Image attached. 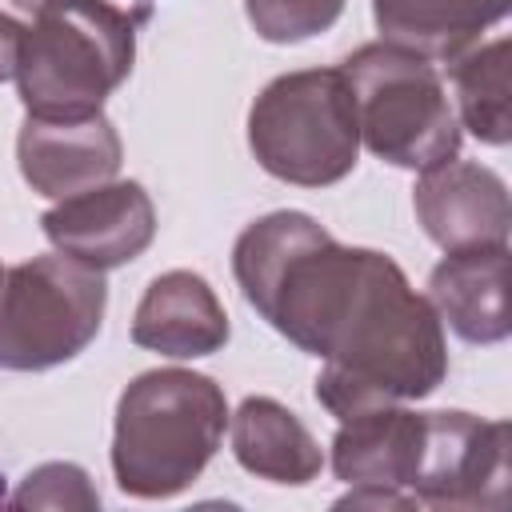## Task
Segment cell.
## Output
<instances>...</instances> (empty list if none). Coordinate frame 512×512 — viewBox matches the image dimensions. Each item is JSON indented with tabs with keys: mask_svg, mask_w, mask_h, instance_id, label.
Listing matches in <instances>:
<instances>
[{
	"mask_svg": "<svg viewBox=\"0 0 512 512\" xmlns=\"http://www.w3.org/2000/svg\"><path fill=\"white\" fill-rule=\"evenodd\" d=\"M20 40H24V24L0 12V84L8 76H16V56H20Z\"/></svg>",
	"mask_w": 512,
	"mask_h": 512,
	"instance_id": "20",
	"label": "cell"
},
{
	"mask_svg": "<svg viewBox=\"0 0 512 512\" xmlns=\"http://www.w3.org/2000/svg\"><path fill=\"white\" fill-rule=\"evenodd\" d=\"M232 452L244 472L272 484H308L324 468L316 436L272 396H248L232 416Z\"/></svg>",
	"mask_w": 512,
	"mask_h": 512,
	"instance_id": "15",
	"label": "cell"
},
{
	"mask_svg": "<svg viewBox=\"0 0 512 512\" xmlns=\"http://www.w3.org/2000/svg\"><path fill=\"white\" fill-rule=\"evenodd\" d=\"M416 216L424 232L444 252H476L508 244L512 228V204L504 180L472 160H444L424 168V176L412 188Z\"/></svg>",
	"mask_w": 512,
	"mask_h": 512,
	"instance_id": "9",
	"label": "cell"
},
{
	"mask_svg": "<svg viewBox=\"0 0 512 512\" xmlns=\"http://www.w3.org/2000/svg\"><path fill=\"white\" fill-rule=\"evenodd\" d=\"M340 72L348 76L356 128L372 156L424 172L460 152V120L432 60L380 40L356 48Z\"/></svg>",
	"mask_w": 512,
	"mask_h": 512,
	"instance_id": "5",
	"label": "cell"
},
{
	"mask_svg": "<svg viewBox=\"0 0 512 512\" xmlns=\"http://www.w3.org/2000/svg\"><path fill=\"white\" fill-rule=\"evenodd\" d=\"M4 500H8V496H4V476H0V504H4Z\"/></svg>",
	"mask_w": 512,
	"mask_h": 512,
	"instance_id": "22",
	"label": "cell"
},
{
	"mask_svg": "<svg viewBox=\"0 0 512 512\" xmlns=\"http://www.w3.org/2000/svg\"><path fill=\"white\" fill-rule=\"evenodd\" d=\"M228 424L224 388L188 368L140 372L116 404L112 472L120 492L164 500L184 492L216 456Z\"/></svg>",
	"mask_w": 512,
	"mask_h": 512,
	"instance_id": "3",
	"label": "cell"
},
{
	"mask_svg": "<svg viewBox=\"0 0 512 512\" xmlns=\"http://www.w3.org/2000/svg\"><path fill=\"white\" fill-rule=\"evenodd\" d=\"M12 508H100V496L84 468L76 464H40L24 476Z\"/></svg>",
	"mask_w": 512,
	"mask_h": 512,
	"instance_id": "18",
	"label": "cell"
},
{
	"mask_svg": "<svg viewBox=\"0 0 512 512\" xmlns=\"http://www.w3.org/2000/svg\"><path fill=\"white\" fill-rule=\"evenodd\" d=\"M408 492L416 504L432 508H504L508 424L472 412H424L420 460Z\"/></svg>",
	"mask_w": 512,
	"mask_h": 512,
	"instance_id": "7",
	"label": "cell"
},
{
	"mask_svg": "<svg viewBox=\"0 0 512 512\" xmlns=\"http://www.w3.org/2000/svg\"><path fill=\"white\" fill-rule=\"evenodd\" d=\"M16 160H20V176L32 184V192H40L48 200H68L76 192L108 184L120 172L124 144L104 112L88 116V120L28 116L16 136Z\"/></svg>",
	"mask_w": 512,
	"mask_h": 512,
	"instance_id": "10",
	"label": "cell"
},
{
	"mask_svg": "<svg viewBox=\"0 0 512 512\" xmlns=\"http://www.w3.org/2000/svg\"><path fill=\"white\" fill-rule=\"evenodd\" d=\"M44 236L56 252L108 272L136 260L156 236V208L144 184L136 180H108L68 200H56L40 216Z\"/></svg>",
	"mask_w": 512,
	"mask_h": 512,
	"instance_id": "8",
	"label": "cell"
},
{
	"mask_svg": "<svg viewBox=\"0 0 512 512\" xmlns=\"http://www.w3.org/2000/svg\"><path fill=\"white\" fill-rule=\"evenodd\" d=\"M420 436L424 412H408L396 404L340 420V432L332 440V472L344 484H388L408 492L420 460Z\"/></svg>",
	"mask_w": 512,
	"mask_h": 512,
	"instance_id": "13",
	"label": "cell"
},
{
	"mask_svg": "<svg viewBox=\"0 0 512 512\" xmlns=\"http://www.w3.org/2000/svg\"><path fill=\"white\" fill-rule=\"evenodd\" d=\"M428 304L468 344H500L508 320V244L448 252L428 276Z\"/></svg>",
	"mask_w": 512,
	"mask_h": 512,
	"instance_id": "12",
	"label": "cell"
},
{
	"mask_svg": "<svg viewBox=\"0 0 512 512\" xmlns=\"http://www.w3.org/2000/svg\"><path fill=\"white\" fill-rule=\"evenodd\" d=\"M0 272H4V268H0Z\"/></svg>",
	"mask_w": 512,
	"mask_h": 512,
	"instance_id": "23",
	"label": "cell"
},
{
	"mask_svg": "<svg viewBox=\"0 0 512 512\" xmlns=\"http://www.w3.org/2000/svg\"><path fill=\"white\" fill-rule=\"evenodd\" d=\"M372 16L384 44L448 64L508 16V0H372Z\"/></svg>",
	"mask_w": 512,
	"mask_h": 512,
	"instance_id": "14",
	"label": "cell"
},
{
	"mask_svg": "<svg viewBox=\"0 0 512 512\" xmlns=\"http://www.w3.org/2000/svg\"><path fill=\"white\" fill-rule=\"evenodd\" d=\"M148 8L124 12L108 0H44L24 28L16 88L36 120H88L128 80L136 28Z\"/></svg>",
	"mask_w": 512,
	"mask_h": 512,
	"instance_id": "2",
	"label": "cell"
},
{
	"mask_svg": "<svg viewBox=\"0 0 512 512\" xmlns=\"http://www.w3.org/2000/svg\"><path fill=\"white\" fill-rule=\"evenodd\" d=\"M248 148L284 184L328 188L344 180L360 156L348 76L340 68L276 76L248 112Z\"/></svg>",
	"mask_w": 512,
	"mask_h": 512,
	"instance_id": "4",
	"label": "cell"
},
{
	"mask_svg": "<svg viewBox=\"0 0 512 512\" xmlns=\"http://www.w3.org/2000/svg\"><path fill=\"white\" fill-rule=\"evenodd\" d=\"M132 340L172 360L212 356L228 344V312L204 276L176 268L148 284L132 316Z\"/></svg>",
	"mask_w": 512,
	"mask_h": 512,
	"instance_id": "11",
	"label": "cell"
},
{
	"mask_svg": "<svg viewBox=\"0 0 512 512\" xmlns=\"http://www.w3.org/2000/svg\"><path fill=\"white\" fill-rule=\"evenodd\" d=\"M104 272L72 256H32L0 272V368L44 372L80 356L104 324Z\"/></svg>",
	"mask_w": 512,
	"mask_h": 512,
	"instance_id": "6",
	"label": "cell"
},
{
	"mask_svg": "<svg viewBox=\"0 0 512 512\" xmlns=\"http://www.w3.org/2000/svg\"><path fill=\"white\" fill-rule=\"evenodd\" d=\"M336 508H420L416 496L388 484H352L348 496L336 500Z\"/></svg>",
	"mask_w": 512,
	"mask_h": 512,
	"instance_id": "19",
	"label": "cell"
},
{
	"mask_svg": "<svg viewBox=\"0 0 512 512\" xmlns=\"http://www.w3.org/2000/svg\"><path fill=\"white\" fill-rule=\"evenodd\" d=\"M244 12L260 40L300 44L328 32L340 20L344 0H244Z\"/></svg>",
	"mask_w": 512,
	"mask_h": 512,
	"instance_id": "17",
	"label": "cell"
},
{
	"mask_svg": "<svg viewBox=\"0 0 512 512\" xmlns=\"http://www.w3.org/2000/svg\"><path fill=\"white\" fill-rule=\"evenodd\" d=\"M12 4H16V8H28V12H36L44 0H12Z\"/></svg>",
	"mask_w": 512,
	"mask_h": 512,
	"instance_id": "21",
	"label": "cell"
},
{
	"mask_svg": "<svg viewBox=\"0 0 512 512\" xmlns=\"http://www.w3.org/2000/svg\"><path fill=\"white\" fill-rule=\"evenodd\" d=\"M244 300L300 352L356 380L408 372L428 336L432 304L400 264L372 248H348L308 212H268L232 248Z\"/></svg>",
	"mask_w": 512,
	"mask_h": 512,
	"instance_id": "1",
	"label": "cell"
},
{
	"mask_svg": "<svg viewBox=\"0 0 512 512\" xmlns=\"http://www.w3.org/2000/svg\"><path fill=\"white\" fill-rule=\"evenodd\" d=\"M508 52L512 44L500 36L492 44H472L456 60H448V76L460 100V124L492 148H504L512 136L508 116Z\"/></svg>",
	"mask_w": 512,
	"mask_h": 512,
	"instance_id": "16",
	"label": "cell"
}]
</instances>
